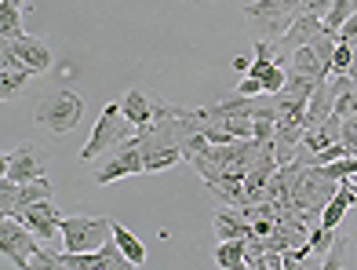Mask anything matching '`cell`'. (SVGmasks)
<instances>
[{"mask_svg":"<svg viewBox=\"0 0 357 270\" xmlns=\"http://www.w3.org/2000/svg\"><path fill=\"white\" fill-rule=\"evenodd\" d=\"M121 110H124V121L132 124L135 132L146 128V124H153V99L146 91H139V88L121 95Z\"/></svg>","mask_w":357,"mask_h":270,"instance_id":"9a60e30c","label":"cell"},{"mask_svg":"<svg viewBox=\"0 0 357 270\" xmlns=\"http://www.w3.org/2000/svg\"><path fill=\"white\" fill-rule=\"evenodd\" d=\"M347 183H350V186H354V190H357V176H350V179H347Z\"/></svg>","mask_w":357,"mask_h":270,"instance_id":"f1b7e54d","label":"cell"},{"mask_svg":"<svg viewBox=\"0 0 357 270\" xmlns=\"http://www.w3.org/2000/svg\"><path fill=\"white\" fill-rule=\"evenodd\" d=\"M212 227H215V237H219V241H234V237H255L252 219L241 212V204H237V209H234V204L219 209V212L212 216Z\"/></svg>","mask_w":357,"mask_h":270,"instance_id":"5bb4252c","label":"cell"},{"mask_svg":"<svg viewBox=\"0 0 357 270\" xmlns=\"http://www.w3.org/2000/svg\"><path fill=\"white\" fill-rule=\"evenodd\" d=\"M248 66H252V62H248V59H241V55L234 59V70H241V73H248Z\"/></svg>","mask_w":357,"mask_h":270,"instance_id":"83f0119b","label":"cell"},{"mask_svg":"<svg viewBox=\"0 0 357 270\" xmlns=\"http://www.w3.org/2000/svg\"><path fill=\"white\" fill-rule=\"evenodd\" d=\"M332 110H335V99H332L328 77H324V81H317V88L310 91V99H306V128H314V124L328 121Z\"/></svg>","mask_w":357,"mask_h":270,"instance_id":"2e32d148","label":"cell"},{"mask_svg":"<svg viewBox=\"0 0 357 270\" xmlns=\"http://www.w3.org/2000/svg\"><path fill=\"white\" fill-rule=\"evenodd\" d=\"M303 15V0H252L245 4V22L259 40H273L278 44L291 22Z\"/></svg>","mask_w":357,"mask_h":270,"instance_id":"6da1fadb","label":"cell"},{"mask_svg":"<svg viewBox=\"0 0 357 270\" xmlns=\"http://www.w3.org/2000/svg\"><path fill=\"white\" fill-rule=\"evenodd\" d=\"M146 172V153H142V142H139V132L128 135L124 142H117L102 161L95 168V183L99 186H109L117 179H128V176H142Z\"/></svg>","mask_w":357,"mask_h":270,"instance_id":"5b68a950","label":"cell"},{"mask_svg":"<svg viewBox=\"0 0 357 270\" xmlns=\"http://www.w3.org/2000/svg\"><path fill=\"white\" fill-rule=\"evenodd\" d=\"M52 179L40 176V179H29V183H15L11 176L0 179V212L4 216H22L29 204H37L44 197H52Z\"/></svg>","mask_w":357,"mask_h":270,"instance_id":"52a82bcc","label":"cell"},{"mask_svg":"<svg viewBox=\"0 0 357 270\" xmlns=\"http://www.w3.org/2000/svg\"><path fill=\"white\" fill-rule=\"evenodd\" d=\"M19 219L40 237L44 245H47V241H55V237H62V212L52 204V197H44V201H37V204H29V209H26Z\"/></svg>","mask_w":357,"mask_h":270,"instance_id":"8fae6325","label":"cell"},{"mask_svg":"<svg viewBox=\"0 0 357 270\" xmlns=\"http://www.w3.org/2000/svg\"><path fill=\"white\" fill-rule=\"evenodd\" d=\"M4 47H11L15 55H19L22 62H29L37 73H44V70H52V47H47L40 37H33V33H19V37H11V40H4Z\"/></svg>","mask_w":357,"mask_h":270,"instance_id":"4fadbf2b","label":"cell"},{"mask_svg":"<svg viewBox=\"0 0 357 270\" xmlns=\"http://www.w3.org/2000/svg\"><path fill=\"white\" fill-rule=\"evenodd\" d=\"M47 165V153L37 147V142H19L8 157H4V176H11L15 183H29L40 179Z\"/></svg>","mask_w":357,"mask_h":270,"instance_id":"9c48e42d","label":"cell"},{"mask_svg":"<svg viewBox=\"0 0 357 270\" xmlns=\"http://www.w3.org/2000/svg\"><path fill=\"white\" fill-rule=\"evenodd\" d=\"M37 124H44L52 135H70L80 117H84V99L77 91H55V95H44L33 110Z\"/></svg>","mask_w":357,"mask_h":270,"instance_id":"3957f363","label":"cell"},{"mask_svg":"<svg viewBox=\"0 0 357 270\" xmlns=\"http://www.w3.org/2000/svg\"><path fill=\"white\" fill-rule=\"evenodd\" d=\"M59 267L62 270H128L135 267L132 260L121 252L117 241H106L102 248H91V252H59Z\"/></svg>","mask_w":357,"mask_h":270,"instance_id":"ba28073f","label":"cell"},{"mask_svg":"<svg viewBox=\"0 0 357 270\" xmlns=\"http://www.w3.org/2000/svg\"><path fill=\"white\" fill-rule=\"evenodd\" d=\"M248 237H234V241H219L215 245V267L222 270H241L248 267Z\"/></svg>","mask_w":357,"mask_h":270,"instance_id":"e0dca14e","label":"cell"},{"mask_svg":"<svg viewBox=\"0 0 357 270\" xmlns=\"http://www.w3.org/2000/svg\"><path fill=\"white\" fill-rule=\"evenodd\" d=\"M354 11H357V0H332L328 11L321 15V19H324V29H332V33H339V29H343V22L350 19Z\"/></svg>","mask_w":357,"mask_h":270,"instance_id":"44dd1931","label":"cell"},{"mask_svg":"<svg viewBox=\"0 0 357 270\" xmlns=\"http://www.w3.org/2000/svg\"><path fill=\"white\" fill-rule=\"evenodd\" d=\"M19 33H26V29H22V8L11 4V0H0V37L11 40Z\"/></svg>","mask_w":357,"mask_h":270,"instance_id":"ffe728a7","label":"cell"},{"mask_svg":"<svg viewBox=\"0 0 357 270\" xmlns=\"http://www.w3.org/2000/svg\"><path fill=\"white\" fill-rule=\"evenodd\" d=\"M113 241L121 245V252H124V256L132 260L135 267H142V263H146V245H142L139 237H135L132 230H128L124 223H117V219H113Z\"/></svg>","mask_w":357,"mask_h":270,"instance_id":"d6986e66","label":"cell"},{"mask_svg":"<svg viewBox=\"0 0 357 270\" xmlns=\"http://www.w3.org/2000/svg\"><path fill=\"white\" fill-rule=\"evenodd\" d=\"M128 128H132V124L124 121L121 103L102 106V114H99V121H95V128H91V139L84 142V150H80V161H84V165H99L102 157L117 147V142L128 139Z\"/></svg>","mask_w":357,"mask_h":270,"instance_id":"7a4b0ae2","label":"cell"},{"mask_svg":"<svg viewBox=\"0 0 357 270\" xmlns=\"http://www.w3.org/2000/svg\"><path fill=\"white\" fill-rule=\"evenodd\" d=\"M40 248V237L29 230L19 216H4L0 219V260L4 267H15V270H33L29 267V256Z\"/></svg>","mask_w":357,"mask_h":270,"instance_id":"8992f818","label":"cell"},{"mask_svg":"<svg viewBox=\"0 0 357 270\" xmlns=\"http://www.w3.org/2000/svg\"><path fill=\"white\" fill-rule=\"evenodd\" d=\"M335 44H339V33H332V29H324V33L310 44L314 52H317V59H321V66L328 70V77H332V55H335Z\"/></svg>","mask_w":357,"mask_h":270,"instance_id":"603a6c76","label":"cell"},{"mask_svg":"<svg viewBox=\"0 0 357 270\" xmlns=\"http://www.w3.org/2000/svg\"><path fill=\"white\" fill-rule=\"evenodd\" d=\"M347 263V237L335 230V237H332V245L324 248V260H321V270H339Z\"/></svg>","mask_w":357,"mask_h":270,"instance_id":"7402d4cb","label":"cell"},{"mask_svg":"<svg viewBox=\"0 0 357 270\" xmlns=\"http://www.w3.org/2000/svg\"><path fill=\"white\" fill-rule=\"evenodd\" d=\"M33 73L37 70L29 66V62H22L19 55L11 52V47H4V52H0V95H4V103H11L15 95L26 88V81Z\"/></svg>","mask_w":357,"mask_h":270,"instance_id":"7c38bea8","label":"cell"},{"mask_svg":"<svg viewBox=\"0 0 357 270\" xmlns=\"http://www.w3.org/2000/svg\"><path fill=\"white\" fill-rule=\"evenodd\" d=\"M321 33H324V19H321L317 11H303L299 19L291 22L288 33H284L278 44H273V47H278V62H281L284 55H291L296 47H303V44H314Z\"/></svg>","mask_w":357,"mask_h":270,"instance_id":"30bf717a","label":"cell"},{"mask_svg":"<svg viewBox=\"0 0 357 270\" xmlns=\"http://www.w3.org/2000/svg\"><path fill=\"white\" fill-rule=\"evenodd\" d=\"M113 241L109 216H62V248L66 252H91Z\"/></svg>","mask_w":357,"mask_h":270,"instance_id":"277c9868","label":"cell"},{"mask_svg":"<svg viewBox=\"0 0 357 270\" xmlns=\"http://www.w3.org/2000/svg\"><path fill=\"white\" fill-rule=\"evenodd\" d=\"M288 59H291V70H288V73L310 77V81H324V77H328V70L321 66V59H317V52H314L310 44H303V47H296V52H291Z\"/></svg>","mask_w":357,"mask_h":270,"instance_id":"ac0fdd59","label":"cell"},{"mask_svg":"<svg viewBox=\"0 0 357 270\" xmlns=\"http://www.w3.org/2000/svg\"><path fill=\"white\" fill-rule=\"evenodd\" d=\"M354 55H357V47H354V44H347L343 37H339V44H335V55H332V77H335V73H350V66H354Z\"/></svg>","mask_w":357,"mask_h":270,"instance_id":"cb8c5ba5","label":"cell"},{"mask_svg":"<svg viewBox=\"0 0 357 270\" xmlns=\"http://www.w3.org/2000/svg\"><path fill=\"white\" fill-rule=\"evenodd\" d=\"M259 91H266L263 81H259V77H252V73H245V81L237 84V95H259Z\"/></svg>","mask_w":357,"mask_h":270,"instance_id":"484cf974","label":"cell"},{"mask_svg":"<svg viewBox=\"0 0 357 270\" xmlns=\"http://www.w3.org/2000/svg\"><path fill=\"white\" fill-rule=\"evenodd\" d=\"M339 37H343L347 44H354V47H357V11H354L350 19L343 22V29H339Z\"/></svg>","mask_w":357,"mask_h":270,"instance_id":"4316f807","label":"cell"},{"mask_svg":"<svg viewBox=\"0 0 357 270\" xmlns=\"http://www.w3.org/2000/svg\"><path fill=\"white\" fill-rule=\"evenodd\" d=\"M354 59H357V55H354Z\"/></svg>","mask_w":357,"mask_h":270,"instance_id":"f546056e","label":"cell"},{"mask_svg":"<svg viewBox=\"0 0 357 270\" xmlns=\"http://www.w3.org/2000/svg\"><path fill=\"white\" fill-rule=\"evenodd\" d=\"M332 237H335V230L317 227V230L310 234V252H314V248H328V245H332Z\"/></svg>","mask_w":357,"mask_h":270,"instance_id":"d4e9b609","label":"cell"}]
</instances>
